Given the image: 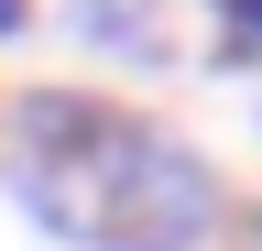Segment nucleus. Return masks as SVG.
<instances>
[{
    "label": "nucleus",
    "mask_w": 262,
    "mask_h": 251,
    "mask_svg": "<svg viewBox=\"0 0 262 251\" xmlns=\"http://www.w3.org/2000/svg\"><path fill=\"white\" fill-rule=\"evenodd\" d=\"M0 197L77 251H208L229 230V186L208 153L88 87L0 99Z\"/></svg>",
    "instance_id": "obj_1"
},
{
    "label": "nucleus",
    "mask_w": 262,
    "mask_h": 251,
    "mask_svg": "<svg viewBox=\"0 0 262 251\" xmlns=\"http://www.w3.org/2000/svg\"><path fill=\"white\" fill-rule=\"evenodd\" d=\"M66 33L98 66H131V77H164L175 66V33H164V0H66Z\"/></svg>",
    "instance_id": "obj_2"
},
{
    "label": "nucleus",
    "mask_w": 262,
    "mask_h": 251,
    "mask_svg": "<svg viewBox=\"0 0 262 251\" xmlns=\"http://www.w3.org/2000/svg\"><path fill=\"white\" fill-rule=\"evenodd\" d=\"M219 66H262V0H219Z\"/></svg>",
    "instance_id": "obj_3"
},
{
    "label": "nucleus",
    "mask_w": 262,
    "mask_h": 251,
    "mask_svg": "<svg viewBox=\"0 0 262 251\" xmlns=\"http://www.w3.org/2000/svg\"><path fill=\"white\" fill-rule=\"evenodd\" d=\"M229 251H262V197H251V208H229Z\"/></svg>",
    "instance_id": "obj_4"
},
{
    "label": "nucleus",
    "mask_w": 262,
    "mask_h": 251,
    "mask_svg": "<svg viewBox=\"0 0 262 251\" xmlns=\"http://www.w3.org/2000/svg\"><path fill=\"white\" fill-rule=\"evenodd\" d=\"M22 33H33V0H0V55H11Z\"/></svg>",
    "instance_id": "obj_5"
}]
</instances>
